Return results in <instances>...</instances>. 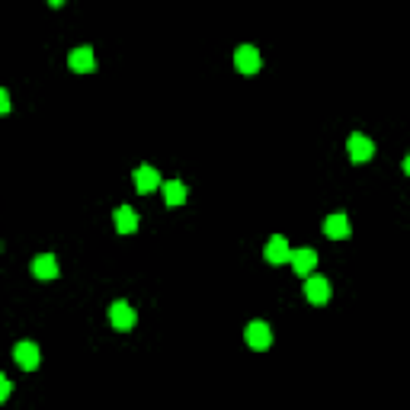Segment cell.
I'll return each mask as SVG.
<instances>
[{
	"instance_id": "277c9868",
	"label": "cell",
	"mask_w": 410,
	"mask_h": 410,
	"mask_svg": "<svg viewBox=\"0 0 410 410\" xmlns=\"http://www.w3.org/2000/svg\"><path fill=\"white\" fill-rule=\"evenodd\" d=\"M346 151H350L353 164H365V160L375 157V141H372V138H365V135H350Z\"/></svg>"
},
{
	"instance_id": "7a4b0ae2",
	"label": "cell",
	"mask_w": 410,
	"mask_h": 410,
	"mask_svg": "<svg viewBox=\"0 0 410 410\" xmlns=\"http://www.w3.org/2000/svg\"><path fill=\"white\" fill-rule=\"evenodd\" d=\"M234 68L241 71V74L250 77V74H257V71L263 68V58H260V52L253 45H241L234 52Z\"/></svg>"
},
{
	"instance_id": "ba28073f",
	"label": "cell",
	"mask_w": 410,
	"mask_h": 410,
	"mask_svg": "<svg viewBox=\"0 0 410 410\" xmlns=\"http://www.w3.org/2000/svg\"><path fill=\"white\" fill-rule=\"evenodd\" d=\"M32 276L36 279H42V282H55L58 279V260L52 257V253H38L36 260H32Z\"/></svg>"
},
{
	"instance_id": "52a82bcc",
	"label": "cell",
	"mask_w": 410,
	"mask_h": 410,
	"mask_svg": "<svg viewBox=\"0 0 410 410\" xmlns=\"http://www.w3.org/2000/svg\"><path fill=\"white\" fill-rule=\"evenodd\" d=\"M68 68L74 71V74H90V71L97 68V58H93V48H90V45L74 48V52L68 55Z\"/></svg>"
},
{
	"instance_id": "9c48e42d",
	"label": "cell",
	"mask_w": 410,
	"mask_h": 410,
	"mask_svg": "<svg viewBox=\"0 0 410 410\" xmlns=\"http://www.w3.org/2000/svg\"><path fill=\"white\" fill-rule=\"evenodd\" d=\"M132 180H135V190L141 192V196H148V192H154L160 186V174L154 167H148V164H141V167L132 174Z\"/></svg>"
},
{
	"instance_id": "8992f818",
	"label": "cell",
	"mask_w": 410,
	"mask_h": 410,
	"mask_svg": "<svg viewBox=\"0 0 410 410\" xmlns=\"http://www.w3.org/2000/svg\"><path fill=\"white\" fill-rule=\"evenodd\" d=\"M304 298L311 304H327L330 298V282L324 276H304Z\"/></svg>"
},
{
	"instance_id": "5b68a950",
	"label": "cell",
	"mask_w": 410,
	"mask_h": 410,
	"mask_svg": "<svg viewBox=\"0 0 410 410\" xmlns=\"http://www.w3.org/2000/svg\"><path fill=\"white\" fill-rule=\"evenodd\" d=\"M135 320H138V314L129 302H113V308H109V324H113L115 330H132Z\"/></svg>"
},
{
	"instance_id": "6da1fadb",
	"label": "cell",
	"mask_w": 410,
	"mask_h": 410,
	"mask_svg": "<svg viewBox=\"0 0 410 410\" xmlns=\"http://www.w3.org/2000/svg\"><path fill=\"white\" fill-rule=\"evenodd\" d=\"M243 340H247L250 350H269L273 346V330H269L266 320H250L247 330H243Z\"/></svg>"
},
{
	"instance_id": "8fae6325",
	"label": "cell",
	"mask_w": 410,
	"mask_h": 410,
	"mask_svg": "<svg viewBox=\"0 0 410 410\" xmlns=\"http://www.w3.org/2000/svg\"><path fill=\"white\" fill-rule=\"evenodd\" d=\"M13 359H16V365H20V369L32 372V369H38V346H36V343H16Z\"/></svg>"
},
{
	"instance_id": "9a60e30c",
	"label": "cell",
	"mask_w": 410,
	"mask_h": 410,
	"mask_svg": "<svg viewBox=\"0 0 410 410\" xmlns=\"http://www.w3.org/2000/svg\"><path fill=\"white\" fill-rule=\"evenodd\" d=\"M0 113H10V93L0 90Z\"/></svg>"
},
{
	"instance_id": "4fadbf2b",
	"label": "cell",
	"mask_w": 410,
	"mask_h": 410,
	"mask_svg": "<svg viewBox=\"0 0 410 410\" xmlns=\"http://www.w3.org/2000/svg\"><path fill=\"white\" fill-rule=\"evenodd\" d=\"M324 234L330 237V241H346V237H350V218H346V215H330V218L324 221Z\"/></svg>"
},
{
	"instance_id": "2e32d148",
	"label": "cell",
	"mask_w": 410,
	"mask_h": 410,
	"mask_svg": "<svg viewBox=\"0 0 410 410\" xmlns=\"http://www.w3.org/2000/svg\"><path fill=\"white\" fill-rule=\"evenodd\" d=\"M7 397H10V381L0 379V401H7Z\"/></svg>"
},
{
	"instance_id": "7c38bea8",
	"label": "cell",
	"mask_w": 410,
	"mask_h": 410,
	"mask_svg": "<svg viewBox=\"0 0 410 410\" xmlns=\"http://www.w3.org/2000/svg\"><path fill=\"white\" fill-rule=\"evenodd\" d=\"M113 221H115V231H119V234H135L138 231V215H135V208H129V205H119Z\"/></svg>"
},
{
	"instance_id": "30bf717a",
	"label": "cell",
	"mask_w": 410,
	"mask_h": 410,
	"mask_svg": "<svg viewBox=\"0 0 410 410\" xmlns=\"http://www.w3.org/2000/svg\"><path fill=\"white\" fill-rule=\"evenodd\" d=\"M289 263H292V269H295V273L304 279V276H311V269L318 266V253H314L311 247H302V250H292Z\"/></svg>"
},
{
	"instance_id": "5bb4252c",
	"label": "cell",
	"mask_w": 410,
	"mask_h": 410,
	"mask_svg": "<svg viewBox=\"0 0 410 410\" xmlns=\"http://www.w3.org/2000/svg\"><path fill=\"white\" fill-rule=\"evenodd\" d=\"M164 202H167V208H180V205L186 202V186H183L180 180L164 183Z\"/></svg>"
},
{
	"instance_id": "e0dca14e",
	"label": "cell",
	"mask_w": 410,
	"mask_h": 410,
	"mask_svg": "<svg viewBox=\"0 0 410 410\" xmlns=\"http://www.w3.org/2000/svg\"><path fill=\"white\" fill-rule=\"evenodd\" d=\"M404 174H407V176H410V157H407V160H404Z\"/></svg>"
},
{
	"instance_id": "ac0fdd59",
	"label": "cell",
	"mask_w": 410,
	"mask_h": 410,
	"mask_svg": "<svg viewBox=\"0 0 410 410\" xmlns=\"http://www.w3.org/2000/svg\"><path fill=\"white\" fill-rule=\"evenodd\" d=\"M48 3H52V7H61V3H64V0H48Z\"/></svg>"
},
{
	"instance_id": "3957f363",
	"label": "cell",
	"mask_w": 410,
	"mask_h": 410,
	"mask_svg": "<svg viewBox=\"0 0 410 410\" xmlns=\"http://www.w3.org/2000/svg\"><path fill=\"white\" fill-rule=\"evenodd\" d=\"M263 257H266V263H273V266L289 263V260H292V247H289V241H285L282 234L269 237V241H266V247H263Z\"/></svg>"
}]
</instances>
